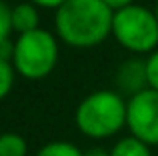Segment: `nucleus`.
<instances>
[{
	"instance_id": "1",
	"label": "nucleus",
	"mask_w": 158,
	"mask_h": 156,
	"mask_svg": "<svg viewBox=\"0 0 158 156\" xmlns=\"http://www.w3.org/2000/svg\"><path fill=\"white\" fill-rule=\"evenodd\" d=\"M114 12L102 0H66L54 14L56 36L74 48H90L112 34Z\"/></svg>"
},
{
	"instance_id": "2",
	"label": "nucleus",
	"mask_w": 158,
	"mask_h": 156,
	"mask_svg": "<svg viewBox=\"0 0 158 156\" xmlns=\"http://www.w3.org/2000/svg\"><path fill=\"white\" fill-rule=\"evenodd\" d=\"M128 100L118 90H96L82 98L74 112L76 128L88 138H110L126 126Z\"/></svg>"
},
{
	"instance_id": "3",
	"label": "nucleus",
	"mask_w": 158,
	"mask_h": 156,
	"mask_svg": "<svg viewBox=\"0 0 158 156\" xmlns=\"http://www.w3.org/2000/svg\"><path fill=\"white\" fill-rule=\"evenodd\" d=\"M58 62V40L44 28H36L14 40L12 66L16 74L28 80L46 78Z\"/></svg>"
},
{
	"instance_id": "4",
	"label": "nucleus",
	"mask_w": 158,
	"mask_h": 156,
	"mask_svg": "<svg viewBox=\"0 0 158 156\" xmlns=\"http://www.w3.org/2000/svg\"><path fill=\"white\" fill-rule=\"evenodd\" d=\"M112 36L122 48L136 54L158 50V20L154 10L132 4L114 12Z\"/></svg>"
},
{
	"instance_id": "5",
	"label": "nucleus",
	"mask_w": 158,
	"mask_h": 156,
	"mask_svg": "<svg viewBox=\"0 0 158 156\" xmlns=\"http://www.w3.org/2000/svg\"><path fill=\"white\" fill-rule=\"evenodd\" d=\"M126 126L130 136L148 146H158V90L146 88L128 98Z\"/></svg>"
},
{
	"instance_id": "6",
	"label": "nucleus",
	"mask_w": 158,
	"mask_h": 156,
	"mask_svg": "<svg viewBox=\"0 0 158 156\" xmlns=\"http://www.w3.org/2000/svg\"><path fill=\"white\" fill-rule=\"evenodd\" d=\"M114 82L120 94L136 96L148 88V74H146V60L142 58H128L118 66L114 74Z\"/></svg>"
},
{
	"instance_id": "7",
	"label": "nucleus",
	"mask_w": 158,
	"mask_h": 156,
	"mask_svg": "<svg viewBox=\"0 0 158 156\" xmlns=\"http://www.w3.org/2000/svg\"><path fill=\"white\" fill-rule=\"evenodd\" d=\"M38 18V6H34L32 2H20L12 6V28L18 34H26L40 28Z\"/></svg>"
},
{
	"instance_id": "8",
	"label": "nucleus",
	"mask_w": 158,
	"mask_h": 156,
	"mask_svg": "<svg viewBox=\"0 0 158 156\" xmlns=\"http://www.w3.org/2000/svg\"><path fill=\"white\" fill-rule=\"evenodd\" d=\"M110 156H152V154L148 144L140 142L134 136H126V138H120L110 148Z\"/></svg>"
},
{
	"instance_id": "9",
	"label": "nucleus",
	"mask_w": 158,
	"mask_h": 156,
	"mask_svg": "<svg viewBox=\"0 0 158 156\" xmlns=\"http://www.w3.org/2000/svg\"><path fill=\"white\" fill-rule=\"evenodd\" d=\"M28 144L20 134L4 132L0 134V156H26Z\"/></svg>"
},
{
	"instance_id": "10",
	"label": "nucleus",
	"mask_w": 158,
	"mask_h": 156,
	"mask_svg": "<svg viewBox=\"0 0 158 156\" xmlns=\"http://www.w3.org/2000/svg\"><path fill=\"white\" fill-rule=\"evenodd\" d=\"M36 156H84L80 148L72 142H64V140H54L44 144L42 148L36 152Z\"/></svg>"
},
{
	"instance_id": "11",
	"label": "nucleus",
	"mask_w": 158,
	"mask_h": 156,
	"mask_svg": "<svg viewBox=\"0 0 158 156\" xmlns=\"http://www.w3.org/2000/svg\"><path fill=\"white\" fill-rule=\"evenodd\" d=\"M14 76H16V70L12 66V62L0 58V100H4L10 94L12 86H14Z\"/></svg>"
},
{
	"instance_id": "12",
	"label": "nucleus",
	"mask_w": 158,
	"mask_h": 156,
	"mask_svg": "<svg viewBox=\"0 0 158 156\" xmlns=\"http://www.w3.org/2000/svg\"><path fill=\"white\" fill-rule=\"evenodd\" d=\"M14 32L12 28V6H8V2L0 0V42L10 38V34Z\"/></svg>"
},
{
	"instance_id": "13",
	"label": "nucleus",
	"mask_w": 158,
	"mask_h": 156,
	"mask_svg": "<svg viewBox=\"0 0 158 156\" xmlns=\"http://www.w3.org/2000/svg\"><path fill=\"white\" fill-rule=\"evenodd\" d=\"M146 74H148V88L158 90V50H154L152 54H148Z\"/></svg>"
},
{
	"instance_id": "14",
	"label": "nucleus",
	"mask_w": 158,
	"mask_h": 156,
	"mask_svg": "<svg viewBox=\"0 0 158 156\" xmlns=\"http://www.w3.org/2000/svg\"><path fill=\"white\" fill-rule=\"evenodd\" d=\"M12 56H14V42H12L10 38L4 40V42H0V58L12 62Z\"/></svg>"
},
{
	"instance_id": "15",
	"label": "nucleus",
	"mask_w": 158,
	"mask_h": 156,
	"mask_svg": "<svg viewBox=\"0 0 158 156\" xmlns=\"http://www.w3.org/2000/svg\"><path fill=\"white\" fill-rule=\"evenodd\" d=\"M102 2H104L112 12H118V10H122V8H126V6H132L134 0H102Z\"/></svg>"
},
{
	"instance_id": "16",
	"label": "nucleus",
	"mask_w": 158,
	"mask_h": 156,
	"mask_svg": "<svg viewBox=\"0 0 158 156\" xmlns=\"http://www.w3.org/2000/svg\"><path fill=\"white\" fill-rule=\"evenodd\" d=\"M28 2H32L38 8H54V10H58L66 0H28Z\"/></svg>"
},
{
	"instance_id": "17",
	"label": "nucleus",
	"mask_w": 158,
	"mask_h": 156,
	"mask_svg": "<svg viewBox=\"0 0 158 156\" xmlns=\"http://www.w3.org/2000/svg\"><path fill=\"white\" fill-rule=\"evenodd\" d=\"M84 156H110V150H104V148H90V150H86Z\"/></svg>"
},
{
	"instance_id": "18",
	"label": "nucleus",
	"mask_w": 158,
	"mask_h": 156,
	"mask_svg": "<svg viewBox=\"0 0 158 156\" xmlns=\"http://www.w3.org/2000/svg\"><path fill=\"white\" fill-rule=\"evenodd\" d=\"M154 14H156V20H158V2H156V8H154Z\"/></svg>"
}]
</instances>
